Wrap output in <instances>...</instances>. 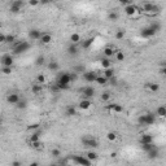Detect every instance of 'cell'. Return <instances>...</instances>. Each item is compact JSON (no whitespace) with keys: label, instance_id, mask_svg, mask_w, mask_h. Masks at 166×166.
Returning a JSON list of instances; mask_svg holds the SVG:
<instances>
[{"label":"cell","instance_id":"obj_39","mask_svg":"<svg viewBox=\"0 0 166 166\" xmlns=\"http://www.w3.org/2000/svg\"><path fill=\"white\" fill-rule=\"evenodd\" d=\"M106 139H108L109 142H112V143L116 142L117 140V134H116L114 131H109L108 134H106Z\"/></svg>","mask_w":166,"mask_h":166},{"label":"cell","instance_id":"obj_30","mask_svg":"<svg viewBox=\"0 0 166 166\" xmlns=\"http://www.w3.org/2000/svg\"><path fill=\"white\" fill-rule=\"evenodd\" d=\"M80 39H82V38H80V35L78 34V32H73V34L70 35V42L73 44H78L80 42Z\"/></svg>","mask_w":166,"mask_h":166},{"label":"cell","instance_id":"obj_15","mask_svg":"<svg viewBox=\"0 0 166 166\" xmlns=\"http://www.w3.org/2000/svg\"><path fill=\"white\" fill-rule=\"evenodd\" d=\"M140 35H142V38H145V39H149V38H152V37H155L156 35V32L152 30L151 27H144V29H142V31H140Z\"/></svg>","mask_w":166,"mask_h":166},{"label":"cell","instance_id":"obj_28","mask_svg":"<svg viewBox=\"0 0 166 166\" xmlns=\"http://www.w3.org/2000/svg\"><path fill=\"white\" fill-rule=\"evenodd\" d=\"M156 116L160 117V118H164L166 116V106H164V105L158 106V108L156 109Z\"/></svg>","mask_w":166,"mask_h":166},{"label":"cell","instance_id":"obj_25","mask_svg":"<svg viewBox=\"0 0 166 166\" xmlns=\"http://www.w3.org/2000/svg\"><path fill=\"white\" fill-rule=\"evenodd\" d=\"M84 157H86V158H87V160H88V161L93 162V161H96V160H97V157H99V155H97L95 151H90V152H87V153H86V156H84Z\"/></svg>","mask_w":166,"mask_h":166},{"label":"cell","instance_id":"obj_21","mask_svg":"<svg viewBox=\"0 0 166 166\" xmlns=\"http://www.w3.org/2000/svg\"><path fill=\"white\" fill-rule=\"evenodd\" d=\"M148 158L149 160H155V158H157L158 156H160V149H158L157 147H153L151 149V151L148 152Z\"/></svg>","mask_w":166,"mask_h":166},{"label":"cell","instance_id":"obj_43","mask_svg":"<svg viewBox=\"0 0 166 166\" xmlns=\"http://www.w3.org/2000/svg\"><path fill=\"white\" fill-rule=\"evenodd\" d=\"M35 64L38 65V66H40V65H44L45 64V58H44V56H38L37 58H35Z\"/></svg>","mask_w":166,"mask_h":166},{"label":"cell","instance_id":"obj_38","mask_svg":"<svg viewBox=\"0 0 166 166\" xmlns=\"http://www.w3.org/2000/svg\"><path fill=\"white\" fill-rule=\"evenodd\" d=\"M45 82H47V78H45L44 74H38V75H37V83L43 86Z\"/></svg>","mask_w":166,"mask_h":166},{"label":"cell","instance_id":"obj_36","mask_svg":"<svg viewBox=\"0 0 166 166\" xmlns=\"http://www.w3.org/2000/svg\"><path fill=\"white\" fill-rule=\"evenodd\" d=\"M48 69L52 71H57L60 69V65H58V63H56V61H51V63L48 64Z\"/></svg>","mask_w":166,"mask_h":166},{"label":"cell","instance_id":"obj_24","mask_svg":"<svg viewBox=\"0 0 166 166\" xmlns=\"http://www.w3.org/2000/svg\"><path fill=\"white\" fill-rule=\"evenodd\" d=\"M114 48H112V47H105L104 48V51H103V53H104V57H106V58H110V57H113L114 56Z\"/></svg>","mask_w":166,"mask_h":166},{"label":"cell","instance_id":"obj_3","mask_svg":"<svg viewBox=\"0 0 166 166\" xmlns=\"http://www.w3.org/2000/svg\"><path fill=\"white\" fill-rule=\"evenodd\" d=\"M142 11L144 13H147V14H149V16H155V14H158V13H160V6L153 4V3L147 1V3H143Z\"/></svg>","mask_w":166,"mask_h":166},{"label":"cell","instance_id":"obj_40","mask_svg":"<svg viewBox=\"0 0 166 166\" xmlns=\"http://www.w3.org/2000/svg\"><path fill=\"white\" fill-rule=\"evenodd\" d=\"M110 97H112L110 92H103L101 96H100V99H101V101H104V103H108L110 100Z\"/></svg>","mask_w":166,"mask_h":166},{"label":"cell","instance_id":"obj_23","mask_svg":"<svg viewBox=\"0 0 166 166\" xmlns=\"http://www.w3.org/2000/svg\"><path fill=\"white\" fill-rule=\"evenodd\" d=\"M65 114L68 117H73L77 114V108L74 105H68L66 109H65Z\"/></svg>","mask_w":166,"mask_h":166},{"label":"cell","instance_id":"obj_7","mask_svg":"<svg viewBox=\"0 0 166 166\" xmlns=\"http://www.w3.org/2000/svg\"><path fill=\"white\" fill-rule=\"evenodd\" d=\"M13 63H14V57H13L11 53H5V55H3L1 58H0V64H1V66L12 68Z\"/></svg>","mask_w":166,"mask_h":166},{"label":"cell","instance_id":"obj_4","mask_svg":"<svg viewBox=\"0 0 166 166\" xmlns=\"http://www.w3.org/2000/svg\"><path fill=\"white\" fill-rule=\"evenodd\" d=\"M31 47V44L26 40H21V42H17L14 44V48H13V53L14 55H22L25 53L26 51H29Z\"/></svg>","mask_w":166,"mask_h":166},{"label":"cell","instance_id":"obj_51","mask_svg":"<svg viewBox=\"0 0 166 166\" xmlns=\"http://www.w3.org/2000/svg\"><path fill=\"white\" fill-rule=\"evenodd\" d=\"M78 79V74L77 73H70V82H75V80Z\"/></svg>","mask_w":166,"mask_h":166},{"label":"cell","instance_id":"obj_17","mask_svg":"<svg viewBox=\"0 0 166 166\" xmlns=\"http://www.w3.org/2000/svg\"><path fill=\"white\" fill-rule=\"evenodd\" d=\"M42 34H43V32L40 30H38V29H31V30L29 31V38L32 39V40H39Z\"/></svg>","mask_w":166,"mask_h":166},{"label":"cell","instance_id":"obj_57","mask_svg":"<svg viewBox=\"0 0 166 166\" xmlns=\"http://www.w3.org/2000/svg\"><path fill=\"white\" fill-rule=\"evenodd\" d=\"M29 166H39V162H37V161H34V162H31Z\"/></svg>","mask_w":166,"mask_h":166},{"label":"cell","instance_id":"obj_13","mask_svg":"<svg viewBox=\"0 0 166 166\" xmlns=\"http://www.w3.org/2000/svg\"><path fill=\"white\" fill-rule=\"evenodd\" d=\"M21 100V97H19L18 93H9L8 96H6V103L11 104V105H17L18 101Z\"/></svg>","mask_w":166,"mask_h":166},{"label":"cell","instance_id":"obj_19","mask_svg":"<svg viewBox=\"0 0 166 166\" xmlns=\"http://www.w3.org/2000/svg\"><path fill=\"white\" fill-rule=\"evenodd\" d=\"M91 106H92V103L88 99H83V100H80L79 104H78V108L79 109H82V110H88Z\"/></svg>","mask_w":166,"mask_h":166},{"label":"cell","instance_id":"obj_45","mask_svg":"<svg viewBox=\"0 0 166 166\" xmlns=\"http://www.w3.org/2000/svg\"><path fill=\"white\" fill-rule=\"evenodd\" d=\"M27 130L29 131H37V130H40V125L39 123H31V125H29L27 126Z\"/></svg>","mask_w":166,"mask_h":166},{"label":"cell","instance_id":"obj_22","mask_svg":"<svg viewBox=\"0 0 166 166\" xmlns=\"http://www.w3.org/2000/svg\"><path fill=\"white\" fill-rule=\"evenodd\" d=\"M78 51H79V48H78V44L70 43L69 47H68V53L71 55V56H75V55H78Z\"/></svg>","mask_w":166,"mask_h":166},{"label":"cell","instance_id":"obj_52","mask_svg":"<svg viewBox=\"0 0 166 166\" xmlns=\"http://www.w3.org/2000/svg\"><path fill=\"white\" fill-rule=\"evenodd\" d=\"M130 4H132L131 0H122V1H121V5H123V6H127Z\"/></svg>","mask_w":166,"mask_h":166},{"label":"cell","instance_id":"obj_46","mask_svg":"<svg viewBox=\"0 0 166 166\" xmlns=\"http://www.w3.org/2000/svg\"><path fill=\"white\" fill-rule=\"evenodd\" d=\"M73 71H74V73H83V71H84V66H83V65H77V66H74L73 68Z\"/></svg>","mask_w":166,"mask_h":166},{"label":"cell","instance_id":"obj_14","mask_svg":"<svg viewBox=\"0 0 166 166\" xmlns=\"http://www.w3.org/2000/svg\"><path fill=\"white\" fill-rule=\"evenodd\" d=\"M96 77H97V74L95 73V71H84L83 73V79L86 80V82H88V83L95 82Z\"/></svg>","mask_w":166,"mask_h":166},{"label":"cell","instance_id":"obj_55","mask_svg":"<svg viewBox=\"0 0 166 166\" xmlns=\"http://www.w3.org/2000/svg\"><path fill=\"white\" fill-rule=\"evenodd\" d=\"M160 74H161V75H165V74H166V68L165 66H162L160 69Z\"/></svg>","mask_w":166,"mask_h":166},{"label":"cell","instance_id":"obj_50","mask_svg":"<svg viewBox=\"0 0 166 166\" xmlns=\"http://www.w3.org/2000/svg\"><path fill=\"white\" fill-rule=\"evenodd\" d=\"M27 4L30 6H38L39 4H40V1H38V0H29Z\"/></svg>","mask_w":166,"mask_h":166},{"label":"cell","instance_id":"obj_18","mask_svg":"<svg viewBox=\"0 0 166 166\" xmlns=\"http://www.w3.org/2000/svg\"><path fill=\"white\" fill-rule=\"evenodd\" d=\"M155 138L151 134H144L140 136V144H153Z\"/></svg>","mask_w":166,"mask_h":166},{"label":"cell","instance_id":"obj_60","mask_svg":"<svg viewBox=\"0 0 166 166\" xmlns=\"http://www.w3.org/2000/svg\"><path fill=\"white\" fill-rule=\"evenodd\" d=\"M50 166H58V165H56V164H51Z\"/></svg>","mask_w":166,"mask_h":166},{"label":"cell","instance_id":"obj_42","mask_svg":"<svg viewBox=\"0 0 166 166\" xmlns=\"http://www.w3.org/2000/svg\"><path fill=\"white\" fill-rule=\"evenodd\" d=\"M125 35H126V32L123 31V30H118V31H116L114 38L117 39V40H121V39H123V38H125Z\"/></svg>","mask_w":166,"mask_h":166},{"label":"cell","instance_id":"obj_53","mask_svg":"<svg viewBox=\"0 0 166 166\" xmlns=\"http://www.w3.org/2000/svg\"><path fill=\"white\" fill-rule=\"evenodd\" d=\"M11 166H22V162L18 161V160H14V161H12Z\"/></svg>","mask_w":166,"mask_h":166},{"label":"cell","instance_id":"obj_48","mask_svg":"<svg viewBox=\"0 0 166 166\" xmlns=\"http://www.w3.org/2000/svg\"><path fill=\"white\" fill-rule=\"evenodd\" d=\"M12 71H13L12 68H6V66L1 68V73L4 74V75H9V74H12Z\"/></svg>","mask_w":166,"mask_h":166},{"label":"cell","instance_id":"obj_10","mask_svg":"<svg viewBox=\"0 0 166 166\" xmlns=\"http://www.w3.org/2000/svg\"><path fill=\"white\" fill-rule=\"evenodd\" d=\"M25 3L22 1V0H14V1H12L11 4V8H9V11L12 13H18L19 11L22 9V6H24Z\"/></svg>","mask_w":166,"mask_h":166},{"label":"cell","instance_id":"obj_29","mask_svg":"<svg viewBox=\"0 0 166 166\" xmlns=\"http://www.w3.org/2000/svg\"><path fill=\"white\" fill-rule=\"evenodd\" d=\"M103 77H105L106 79H110V78L114 77V69H112V68H109V69H104V73H103Z\"/></svg>","mask_w":166,"mask_h":166},{"label":"cell","instance_id":"obj_5","mask_svg":"<svg viewBox=\"0 0 166 166\" xmlns=\"http://www.w3.org/2000/svg\"><path fill=\"white\" fill-rule=\"evenodd\" d=\"M82 143H83L84 147L91 148L92 151L99 147V142H97V139H95L93 136H88V135L83 136V138H82Z\"/></svg>","mask_w":166,"mask_h":166},{"label":"cell","instance_id":"obj_35","mask_svg":"<svg viewBox=\"0 0 166 166\" xmlns=\"http://www.w3.org/2000/svg\"><path fill=\"white\" fill-rule=\"evenodd\" d=\"M114 57H116V60L118 61V63H121V61L125 60V53H123L122 51H116L114 52Z\"/></svg>","mask_w":166,"mask_h":166},{"label":"cell","instance_id":"obj_58","mask_svg":"<svg viewBox=\"0 0 166 166\" xmlns=\"http://www.w3.org/2000/svg\"><path fill=\"white\" fill-rule=\"evenodd\" d=\"M110 157H112V158L117 157V152H112V153H110Z\"/></svg>","mask_w":166,"mask_h":166},{"label":"cell","instance_id":"obj_9","mask_svg":"<svg viewBox=\"0 0 166 166\" xmlns=\"http://www.w3.org/2000/svg\"><path fill=\"white\" fill-rule=\"evenodd\" d=\"M80 92H82V95H83V99H91V97H93L95 96V93H96V91L93 87H91V86H86V87H83L82 90H80Z\"/></svg>","mask_w":166,"mask_h":166},{"label":"cell","instance_id":"obj_11","mask_svg":"<svg viewBox=\"0 0 166 166\" xmlns=\"http://www.w3.org/2000/svg\"><path fill=\"white\" fill-rule=\"evenodd\" d=\"M39 42H40V44H43V45H48L53 42V37H52V34H50V32H43L40 39H39Z\"/></svg>","mask_w":166,"mask_h":166},{"label":"cell","instance_id":"obj_1","mask_svg":"<svg viewBox=\"0 0 166 166\" xmlns=\"http://www.w3.org/2000/svg\"><path fill=\"white\" fill-rule=\"evenodd\" d=\"M70 73L68 71H63V73L58 75L57 80H56V86L58 87L60 91H65V90H69L70 87Z\"/></svg>","mask_w":166,"mask_h":166},{"label":"cell","instance_id":"obj_31","mask_svg":"<svg viewBox=\"0 0 166 166\" xmlns=\"http://www.w3.org/2000/svg\"><path fill=\"white\" fill-rule=\"evenodd\" d=\"M95 83H97L99 86H105V84L108 83V79H106L105 77H103V75H97L96 79H95Z\"/></svg>","mask_w":166,"mask_h":166},{"label":"cell","instance_id":"obj_41","mask_svg":"<svg viewBox=\"0 0 166 166\" xmlns=\"http://www.w3.org/2000/svg\"><path fill=\"white\" fill-rule=\"evenodd\" d=\"M16 106H17L19 110H24V109H26V106H27V101H26V100H19Z\"/></svg>","mask_w":166,"mask_h":166},{"label":"cell","instance_id":"obj_37","mask_svg":"<svg viewBox=\"0 0 166 166\" xmlns=\"http://www.w3.org/2000/svg\"><path fill=\"white\" fill-rule=\"evenodd\" d=\"M30 145H31L32 149H37V151H42V149H43V143H42V140L35 142V143H31Z\"/></svg>","mask_w":166,"mask_h":166},{"label":"cell","instance_id":"obj_6","mask_svg":"<svg viewBox=\"0 0 166 166\" xmlns=\"http://www.w3.org/2000/svg\"><path fill=\"white\" fill-rule=\"evenodd\" d=\"M71 160L75 162L77 165H79V166H91V165H92V162L87 160V158L84 157V156L74 155V156H71Z\"/></svg>","mask_w":166,"mask_h":166},{"label":"cell","instance_id":"obj_20","mask_svg":"<svg viewBox=\"0 0 166 166\" xmlns=\"http://www.w3.org/2000/svg\"><path fill=\"white\" fill-rule=\"evenodd\" d=\"M40 135H42V131L40 130H37L35 132H32V134L30 135V138H29V143H35V142H39L40 140Z\"/></svg>","mask_w":166,"mask_h":166},{"label":"cell","instance_id":"obj_47","mask_svg":"<svg viewBox=\"0 0 166 166\" xmlns=\"http://www.w3.org/2000/svg\"><path fill=\"white\" fill-rule=\"evenodd\" d=\"M153 147H155L153 144H142V149L145 152V153H148V152L151 151V149L153 148Z\"/></svg>","mask_w":166,"mask_h":166},{"label":"cell","instance_id":"obj_49","mask_svg":"<svg viewBox=\"0 0 166 166\" xmlns=\"http://www.w3.org/2000/svg\"><path fill=\"white\" fill-rule=\"evenodd\" d=\"M51 155H52V157H60V156H61V151L58 148H53L51 151Z\"/></svg>","mask_w":166,"mask_h":166},{"label":"cell","instance_id":"obj_12","mask_svg":"<svg viewBox=\"0 0 166 166\" xmlns=\"http://www.w3.org/2000/svg\"><path fill=\"white\" fill-rule=\"evenodd\" d=\"M105 109L109 110V112H114V113H122L123 112V106L119 105V104H117V103L108 104V105L105 106Z\"/></svg>","mask_w":166,"mask_h":166},{"label":"cell","instance_id":"obj_56","mask_svg":"<svg viewBox=\"0 0 166 166\" xmlns=\"http://www.w3.org/2000/svg\"><path fill=\"white\" fill-rule=\"evenodd\" d=\"M110 82H112V84H117V79H116V78L114 77H113V78H110Z\"/></svg>","mask_w":166,"mask_h":166},{"label":"cell","instance_id":"obj_44","mask_svg":"<svg viewBox=\"0 0 166 166\" xmlns=\"http://www.w3.org/2000/svg\"><path fill=\"white\" fill-rule=\"evenodd\" d=\"M14 42H16V38H14V35H11V34L5 35V43H8V44H12V43H14Z\"/></svg>","mask_w":166,"mask_h":166},{"label":"cell","instance_id":"obj_32","mask_svg":"<svg viewBox=\"0 0 166 166\" xmlns=\"http://www.w3.org/2000/svg\"><path fill=\"white\" fill-rule=\"evenodd\" d=\"M118 18H119L118 12H116V11H110V12L108 13V19H109V21H117Z\"/></svg>","mask_w":166,"mask_h":166},{"label":"cell","instance_id":"obj_33","mask_svg":"<svg viewBox=\"0 0 166 166\" xmlns=\"http://www.w3.org/2000/svg\"><path fill=\"white\" fill-rule=\"evenodd\" d=\"M92 44H93V38H88V39H86V40L82 43V48H83V50H88Z\"/></svg>","mask_w":166,"mask_h":166},{"label":"cell","instance_id":"obj_54","mask_svg":"<svg viewBox=\"0 0 166 166\" xmlns=\"http://www.w3.org/2000/svg\"><path fill=\"white\" fill-rule=\"evenodd\" d=\"M0 44H5V34L0 32Z\"/></svg>","mask_w":166,"mask_h":166},{"label":"cell","instance_id":"obj_34","mask_svg":"<svg viewBox=\"0 0 166 166\" xmlns=\"http://www.w3.org/2000/svg\"><path fill=\"white\" fill-rule=\"evenodd\" d=\"M149 27H151L152 30H153V31L156 32V34H157L158 31H161V27H162V26H161L160 22H153V24L149 25Z\"/></svg>","mask_w":166,"mask_h":166},{"label":"cell","instance_id":"obj_27","mask_svg":"<svg viewBox=\"0 0 166 166\" xmlns=\"http://www.w3.org/2000/svg\"><path fill=\"white\" fill-rule=\"evenodd\" d=\"M100 65H101L104 69H109V68H112V61H110V58L103 57L101 60H100Z\"/></svg>","mask_w":166,"mask_h":166},{"label":"cell","instance_id":"obj_26","mask_svg":"<svg viewBox=\"0 0 166 166\" xmlns=\"http://www.w3.org/2000/svg\"><path fill=\"white\" fill-rule=\"evenodd\" d=\"M42 91H43V86H42V84L35 83L31 86V92L34 93V95H39V93H42Z\"/></svg>","mask_w":166,"mask_h":166},{"label":"cell","instance_id":"obj_8","mask_svg":"<svg viewBox=\"0 0 166 166\" xmlns=\"http://www.w3.org/2000/svg\"><path fill=\"white\" fill-rule=\"evenodd\" d=\"M138 12H140V11H139V6L135 5V4H130L127 6H125V13L130 18H134Z\"/></svg>","mask_w":166,"mask_h":166},{"label":"cell","instance_id":"obj_2","mask_svg":"<svg viewBox=\"0 0 166 166\" xmlns=\"http://www.w3.org/2000/svg\"><path fill=\"white\" fill-rule=\"evenodd\" d=\"M156 122V114L153 113H145V114L139 116L138 125L139 126H151Z\"/></svg>","mask_w":166,"mask_h":166},{"label":"cell","instance_id":"obj_59","mask_svg":"<svg viewBox=\"0 0 166 166\" xmlns=\"http://www.w3.org/2000/svg\"><path fill=\"white\" fill-rule=\"evenodd\" d=\"M1 125H3V118L0 117V126H1Z\"/></svg>","mask_w":166,"mask_h":166},{"label":"cell","instance_id":"obj_16","mask_svg":"<svg viewBox=\"0 0 166 166\" xmlns=\"http://www.w3.org/2000/svg\"><path fill=\"white\" fill-rule=\"evenodd\" d=\"M145 88L152 93H157L158 91H160V84L155 83V82H148L147 84H145Z\"/></svg>","mask_w":166,"mask_h":166}]
</instances>
